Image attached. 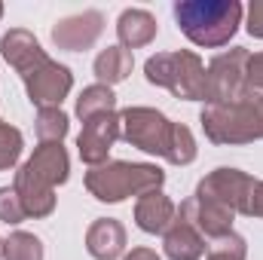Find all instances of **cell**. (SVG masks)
<instances>
[{
  "label": "cell",
  "mask_w": 263,
  "mask_h": 260,
  "mask_svg": "<svg viewBox=\"0 0 263 260\" xmlns=\"http://www.w3.org/2000/svg\"><path fill=\"white\" fill-rule=\"evenodd\" d=\"M101 31H104V15L98 9H83L77 15H65L62 22H55L52 43L67 52H83V49L95 46Z\"/></svg>",
  "instance_id": "11"
},
{
  "label": "cell",
  "mask_w": 263,
  "mask_h": 260,
  "mask_svg": "<svg viewBox=\"0 0 263 260\" xmlns=\"http://www.w3.org/2000/svg\"><path fill=\"white\" fill-rule=\"evenodd\" d=\"M110 110H117V95H114V89L104 86V83L86 86V89L80 92V98H77V117H80L83 123L92 120V117L110 114Z\"/></svg>",
  "instance_id": "19"
},
{
  "label": "cell",
  "mask_w": 263,
  "mask_h": 260,
  "mask_svg": "<svg viewBox=\"0 0 263 260\" xmlns=\"http://www.w3.org/2000/svg\"><path fill=\"white\" fill-rule=\"evenodd\" d=\"M117 138H120V114L117 110L92 117V120L83 123V132L77 138V153L89 169H98V165L107 162L110 147L117 144Z\"/></svg>",
  "instance_id": "10"
},
{
  "label": "cell",
  "mask_w": 263,
  "mask_h": 260,
  "mask_svg": "<svg viewBox=\"0 0 263 260\" xmlns=\"http://www.w3.org/2000/svg\"><path fill=\"white\" fill-rule=\"evenodd\" d=\"M25 217H28V211L15 193V187H0V220L3 224H22Z\"/></svg>",
  "instance_id": "24"
},
{
  "label": "cell",
  "mask_w": 263,
  "mask_h": 260,
  "mask_svg": "<svg viewBox=\"0 0 263 260\" xmlns=\"http://www.w3.org/2000/svg\"><path fill=\"white\" fill-rule=\"evenodd\" d=\"M120 138L132 147L162 156L172 165H190L196 159V138L181 123H172L153 107H126L120 110Z\"/></svg>",
  "instance_id": "1"
},
{
  "label": "cell",
  "mask_w": 263,
  "mask_h": 260,
  "mask_svg": "<svg viewBox=\"0 0 263 260\" xmlns=\"http://www.w3.org/2000/svg\"><path fill=\"white\" fill-rule=\"evenodd\" d=\"M175 22L190 43L217 49V46H227L239 31L242 3L239 0H178Z\"/></svg>",
  "instance_id": "3"
},
{
  "label": "cell",
  "mask_w": 263,
  "mask_h": 260,
  "mask_svg": "<svg viewBox=\"0 0 263 260\" xmlns=\"http://www.w3.org/2000/svg\"><path fill=\"white\" fill-rule=\"evenodd\" d=\"M22 147H25L22 132L0 120V172H6V169H12V165L18 162Z\"/></svg>",
  "instance_id": "23"
},
{
  "label": "cell",
  "mask_w": 263,
  "mask_h": 260,
  "mask_svg": "<svg viewBox=\"0 0 263 260\" xmlns=\"http://www.w3.org/2000/svg\"><path fill=\"white\" fill-rule=\"evenodd\" d=\"M144 77L153 86L168 89L175 98L184 101H205V65L196 52L178 49V52H159L147 59Z\"/></svg>",
  "instance_id": "6"
},
{
  "label": "cell",
  "mask_w": 263,
  "mask_h": 260,
  "mask_svg": "<svg viewBox=\"0 0 263 260\" xmlns=\"http://www.w3.org/2000/svg\"><path fill=\"white\" fill-rule=\"evenodd\" d=\"M254 178L251 175H245V172H239V169H214L211 175H205L202 181H199L196 193L199 199H211V202H217V205H223V208H230V211H236V214H248L251 211V193H254Z\"/></svg>",
  "instance_id": "8"
},
{
  "label": "cell",
  "mask_w": 263,
  "mask_h": 260,
  "mask_svg": "<svg viewBox=\"0 0 263 260\" xmlns=\"http://www.w3.org/2000/svg\"><path fill=\"white\" fill-rule=\"evenodd\" d=\"M0 55L15 67L18 77L31 73L37 65H43V62L49 59V55L43 52V46L37 43V37H34L31 31H25V28H12V31H6V34L0 37Z\"/></svg>",
  "instance_id": "13"
},
{
  "label": "cell",
  "mask_w": 263,
  "mask_h": 260,
  "mask_svg": "<svg viewBox=\"0 0 263 260\" xmlns=\"http://www.w3.org/2000/svg\"><path fill=\"white\" fill-rule=\"evenodd\" d=\"M117 37L123 49H141L156 37V18L147 9H123L117 18Z\"/></svg>",
  "instance_id": "17"
},
{
  "label": "cell",
  "mask_w": 263,
  "mask_h": 260,
  "mask_svg": "<svg viewBox=\"0 0 263 260\" xmlns=\"http://www.w3.org/2000/svg\"><path fill=\"white\" fill-rule=\"evenodd\" d=\"M245 83L251 92L263 95V52L248 55V65H245Z\"/></svg>",
  "instance_id": "25"
},
{
  "label": "cell",
  "mask_w": 263,
  "mask_h": 260,
  "mask_svg": "<svg viewBox=\"0 0 263 260\" xmlns=\"http://www.w3.org/2000/svg\"><path fill=\"white\" fill-rule=\"evenodd\" d=\"M132 65H135V62H132L129 49H123V46H107V49H101L98 59H95V77H98V83H104V86H117V83H123L132 73Z\"/></svg>",
  "instance_id": "18"
},
{
  "label": "cell",
  "mask_w": 263,
  "mask_h": 260,
  "mask_svg": "<svg viewBox=\"0 0 263 260\" xmlns=\"http://www.w3.org/2000/svg\"><path fill=\"white\" fill-rule=\"evenodd\" d=\"M175 217H178V208H175V202L162 193V190L144 193L138 199V205H135V224L144 233H153V236L156 233L165 236V230L175 224Z\"/></svg>",
  "instance_id": "16"
},
{
  "label": "cell",
  "mask_w": 263,
  "mask_h": 260,
  "mask_svg": "<svg viewBox=\"0 0 263 260\" xmlns=\"http://www.w3.org/2000/svg\"><path fill=\"white\" fill-rule=\"evenodd\" d=\"M70 129V123H67V114L62 107H43L40 114H37V138H40V144H46V141H62Z\"/></svg>",
  "instance_id": "21"
},
{
  "label": "cell",
  "mask_w": 263,
  "mask_h": 260,
  "mask_svg": "<svg viewBox=\"0 0 263 260\" xmlns=\"http://www.w3.org/2000/svg\"><path fill=\"white\" fill-rule=\"evenodd\" d=\"M248 49L236 46L223 55H217L205 67V101L208 104H233L248 95L245 83V65H248Z\"/></svg>",
  "instance_id": "7"
},
{
  "label": "cell",
  "mask_w": 263,
  "mask_h": 260,
  "mask_svg": "<svg viewBox=\"0 0 263 260\" xmlns=\"http://www.w3.org/2000/svg\"><path fill=\"white\" fill-rule=\"evenodd\" d=\"M0 257H3V242H0Z\"/></svg>",
  "instance_id": "29"
},
{
  "label": "cell",
  "mask_w": 263,
  "mask_h": 260,
  "mask_svg": "<svg viewBox=\"0 0 263 260\" xmlns=\"http://www.w3.org/2000/svg\"><path fill=\"white\" fill-rule=\"evenodd\" d=\"M70 159L62 141H46L34 156L15 172V193L22 199L28 217H49L55 211V187L67 181Z\"/></svg>",
  "instance_id": "2"
},
{
  "label": "cell",
  "mask_w": 263,
  "mask_h": 260,
  "mask_svg": "<svg viewBox=\"0 0 263 260\" xmlns=\"http://www.w3.org/2000/svg\"><path fill=\"white\" fill-rule=\"evenodd\" d=\"M0 15H3V3H0Z\"/></svg>",
  "instance_id": "30"
},
{
  "label": "cell",
  "mask_w": 263,
  "mask_h": 260,
  "mask_svg": "<svg viewBox=\"0 0 263 260\" xmlns=\"http://www.w3.org/2000/svg\"><path fill=\"white\" fill-rule=\"evenodd\" d=\"M3 260H43V242L34 233H12L3 239Z\"/></svg>",
  "instance_id": "20"
},
{
  "label": "cell",
  "mask_w": 263,
  "mask_h": 260,
  "mask_svg": "<svg viewBox=\"0 0 263 260\" xmlns=\"http://www.w3.org/2000/svg\"><path fill=\"white\" fill-rule=\"evenodd\" d=\"M245 257H248V245L239 233H227L220 239H211L208 251H205V260H245Z\"/></svg>",
  "instance_id": "22"
},
{
  "label": "cell",
  "mask_w": 263,
  "mask_h": 260,
  "mask_svg": "<svg viewBox=\"0 0 263 260\" xmlns=\"http://www.w3.org/2000/svg\"><path fill=\"white\" fill-rule=\"evenodd\" d=\"M22 83L28 89L31 104H37L43 110V107H59L67 98V92L73 86V73H70V67L46 59L43 65H37L31 73H25Z\"/></svg>",
  "instance_id": "9"
},
{
  "label": "cell",
  "mask_w": 263,
  "mask_h": 260,
  "mask_svg": "<svg viewBox=\"0 0 263 260\" xmlns=\"http://www.w3.org/2000/svg\"><path fill=\"white\" fill-rule=\"evenodd\" d=\"M251 217H263V181L254 184V193H251Z\"/></svg>",
  "instance_id": "27"
},
{
  "label": "cell",
  "mask_w": 263,
  "mask_h": 260,
  "mask_svg": "<svg viewBox=\"0 0 263 260\" xmlns=\"http://www.w3.org/2000/svg\"><path fill=\"white\" fill-rule=\"evenodd\" d=\"M126 260H162L153 248H132L129 254H126Z\"/></svg>",
  "instance_id": "28"
},
{
  "label": "cell",
  "mask_w": 263,
  "mask_h": 260,
  "mask_svg": "<svg viewBox=\"0 0 263 260\" xmlns=\"http://www.w3.org/2000/svg\"><path fill=\"white\" fill-rule=\"evenodd\" d=\"M178 214L187 217L208 242L233 233V217H236V211H230V208H223V205H217L211 199H199V196H190L178 208Z\"/></svg>",
  "instance_id": "12"
},
{
  "label": "cell",
  "mask_w": 263,
  "mask_h": 260,
  "mask_svg": "<svg viewBox=\"0 0 263 260\" xmlns=\"http://www.w3.org/2000/svg\"><path fill=\"white\" fill-rule=\"evenodd\" d=\"M86 251L95 260H117L126 251V227L114 217H98L86 230Z\"/></svg>",
  "instance_id": "15"
},
{
  "label": "cell",
  "mask_w": 263,
  "mask_h": 260,
  "mask_svg": "<svg viewBox=\"0 0 263 260\" xmlns=\"http://www.w3.org/2000/svg\"><path fill=\"white\" fill-rule=\"evenodd\" d=\"M248 34L251 37H257L263 40V0H251V6H248Z\"/></svg>",
  "instance_id": "26"
},
{
  "label": "cell",
  "mask_w": 263,
  "mask_h": 260,
  "mask_svg": "<svg viewBox=\"0 0 263 260\" xmlns=\"http://www.w3.org/2000/svg\"><path fill=\"white\" fill-rule=\"evenodd\" d=\"M162 248H165V257L168 260H199L205 251H208V239L199 233L187 217L178 214L175 224L165 230Z\"/></svg>",
  "instance_id": "14"
},
{
  "label": "cell",
  "mask_w": 263,
  "mask_h": 260,
  "mask_svg": "<svg viewBox=\"0 0 263 260\" xmlns=\"http://www.w3.org/2000/svg\"><path fill=\"white\" fill-rule=\"evenodd\" d=\"M165 181V172L153 162H126L114 159L98 169L86 172V190L98 202H123L129 196H144L159 190Z\"/></svg>",
  "instance_id": "5"
},
{
  "label": "cell",
  "mask_w": 263,
  "mask_h": 260,
  "mask_svg": "<svg viewBox=\"0 0 263 260\" xmlns=\"http://www.w3.org/2000/svg\"><path fill=\"white\" fill-rule=\"evenodd\" d=\"M211 144H251L263 138V95L251 92L233 104H208L199 117Z\"/></svg>",
  "instance_id": "4"
}]
</instances>
